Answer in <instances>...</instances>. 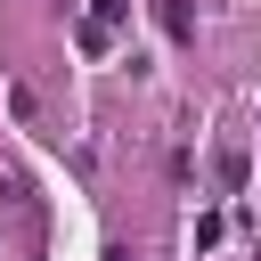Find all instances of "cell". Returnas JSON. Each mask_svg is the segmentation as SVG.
Listing matches in <instances>:
<instances>
[{
	"mask_svg": "<svg viewBox=\"0 0 261 261\" xmlns=\"http://www.w3.org/2000/svg\"><path fill=\"white\" fill-rule=\"evenodd\" d=\"M122 8H130V0H90V24H106V33H114V24H122Z\"/></svg>",
	"mask_w": 261,
	"mask_h": 261,
	"instance_id": "obj_3",
	"label": "cell"
},
{
	"mask_svg": "<svg viewBox=\"0 0 261 261\" xmlns=\"http://www.w3.org/2000/svg\"><path fill=\"white\" fill-rule=\"evenodd\" d=\"M8 114H16V122H24V130H33V122H41V98H33V90H24V82H8Z\"/></svg>",
	"mask_w": 261,
	"mask_h": 261,
	"instance_id": "obj_2",
	"label": "cell"
},
{
	"mask_svg": "<svg viewBox=\"0 0 261 261\" xmlns=\"http://www.w3.org/2000/svg\"><path fill=\"white\" fill-rule=\"evenodd\" d=\"M155 24H163V41H179V49L196 41V8H188V0H155Z\"/></svg>",
	"mask_w": 261,
	"mask_h": 261,
	"instance_id": "obj_1",
	"label": "cell"
}]
</instances>
